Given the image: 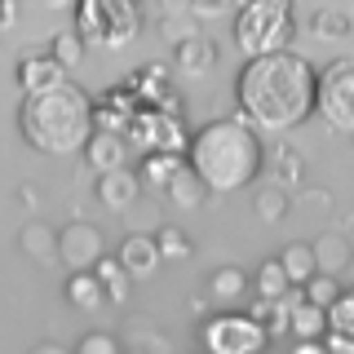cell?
Wrapping results in <instances>:
<instances>
[{
  "label": "cell",
  "instance_id": "obj_36",
  "mask_svg": "<svg viewBox=\"0 0 354 354\" xmlns=\"http://www.w3.org/2000/svg\"><path fill=\"white\" fill-rule=\"evenodd\" d=\"M328 324H332V332H346V337H354V288H346V292H341V301L328 310Z\"/></svg>",
  "mask_w": 354,
  "mask_h": 354
},
{
  "label": "cell",
  "instance_id": "obj_31",
  "mask_svg": "<svg viewBox=\"0 0 354 354\" xmlns=\"http://www.w3.org/2000/svg\"><path fill=\"white\" fill-rule=\"evenodd\" d=\"M160 31H164V40H169V44H182V40L199 36V22L191 14V5H164L160 9Z\"/></svg>",
  "mask_w": 354,
  "mask_h": 354
},
{
  "label": "cell",
  "instance_id": "obj_13",
  "mask_svg": "<svg viewBox=\"0 0 354 354\" xmlns=\"http://www.w3.org/2000/svg\"><path fill=\"white\" fill-rule=\"evenodd\" d=\"M93 195H97V204H102L106 213H129V208L142 199V177L133 173V169L106 173V177H97Z\"/></svg>",
  "mask_w": 354,
  "mask_h": 354
},
{
  "label": "cell",
  "instance_id": "obj_10",
  "mask_svg": "<svg viewBox=\"0 0 354 354\" xmlns=\"http://www.w3.org/2000/svg\"><path fill=\"white\" fill-rule=\"evenodd\" d=\"M142 97L129 88V80H115V84H106L102 88V97L93 102V120H97V133H120L124 138L129 124L142 115Z\"/></svg>",
  "mask_w": 354,
  "mask_h": 354
},
{
  "label": "cell",
  "instance_id": "obj_21",
  "mask_svg": "<svg viewBox=\"0 0 354 354\" xmlns=\"http://www.w3.org/2000/svg\"><path fill=\"white\" fill-rule=\"evenodd\" d=\"M279 266H283V274H288V283H292V288H306V283L319 274V261H315V248H310V239L283 243Z\"/></svg>",
  "mask_w": 354,
  "mask_h": 354
},
{
  "label": "cell",
  "instance_id": "obj_14",
  "mask_svg": "<svg viewBox=\"0 0 354 354\" xmlns=\"http://www.w3.org/2000/svg\"><path fill=\"white\" fill-rule=\"evenodd\" d=\"M221 58V49H217V40L213 36H191V40H182V44H173V71L177 75H208L217 66Z\"/></svg>",
  "mask_w": 354,
  "mask_h": 354
},
{
  "label": "cell",
  "instance_id": "obj_44",
  "mask_svg": "<svg viewBox=\"0 0 354 354\" xmlns=\"http://www.w3.org/2000/svg\"><path fill=\"white\" fill-rule=\"evenodd\" d=\"M124 354H142V350H124Z\"/></svg>",
  "mask_w": 354,
  "mask_h": 354
},
{
  "label": "cell",
  "instance_id": "obj_25",
  "mask_svg": "<svg viewBox=\"0 0 354 354\" xmlns=\"http://www.w3.org/2000/svg\"><path fill=\"white\" fill-rule=\"evenodd\" d=\"M306 27H310V36H319V40H346L354 31V18L337 5H319V9L306 14Z\"/></svg>",
  "mask_w": 354,
  "mask_h": 354
},
{
  "label": "cell",
  "instance_id": "obj_6",
  "mask_svg": "<svg viewBox=\"0 0 354 354\" xmlns=\"http://www.w3.org/2000/svg\"><path fill=\"white\" fill-rule=\"evenodd\" d=\"M199 337H204V354H261L270 346V337L257 328V319L239 315V310H221V315L204 319Z\"/></svg>",
  "mask_w": 354,
  "mask_h": 354
},
{
  "label": "cell",
  "instance_id": "obj_30",
  "mask_svg": "<svg viewBox=\"0 0 354 354\" xmlns=\"http://www.w3.org/2000/svg\"><path fill=\"white\" fill-rule=\"evenodd\" d=\"M44 53H49V58H53V62H58V66H62V71H75V66H80V62H84V53H88V44H84L80 36H75V31H71V27H62V31H53V36H49V49H44Z\"/></svg>",
  "mask_w": 354,
  "mask_h": 354
},
{
  "label": "cell",
  "instance_id": "obj_32",
  "mask_svg": "<svg viewBox=\"0 0 354 354\" xmlns=\"http://www.w3.org/2000/svg\"><path fill=\"white\" fill-rule=\"evenodd\" d=\"M288 292H292V283H288L279 257H266L257 266V297H261V301H283Z\"/></svg>",
  "mask_w": 354,
  "mask_h": 354
},
{
  "label": "cell",
  "instance_id": "obj_41",
  "mask_svg": "<svg viewBox=\"0 0 354 354\" xmlns=\"http://www.w3.org/2000/svg\"><path fill=\"white\" fill-rule=\"evenodd\" d=\"M27 354H75V350H66V346H58V341H36Z\"/></svg>",
  "mask_w": 354,
  "mask_h": 354
},
{
  "label": "cell",
  "instance_id": "obj_9",
  "mask_svg": "<svg viewBox=\"0 0 354 354\" xmlns=\"http://www.w3.org/2000/svg\"><path fill=\"white\" fill-rule=\"evenodd\" d=\"M173 66L169 62H147V66H133L124 75L129 88L142 97V106H164V111H182V93H177V80H173Z\"/></svg>",
  "mask_w": 354,
  "mask_h": 354
},
{
  "label": "cell",
  "instance_id": "obj_15",
  "mask_svg": "<svg viewBox=\"0 0 354 354\" xmlns=\"http://www.w3.org/2000/svg\"><path fill=\"white\" fill-rule=\"evenodd\" d=\"M129 151H133L129 138H120V133H93V142L84 147V164L97 177H106V173L129 169Z\"/></svg>",
  "mask_w": 354,
  "mask_h": 354
},
{
  "label": "cell",
  "instance_id": "obj_43",
  "mask_svg": "<svg viewBox=\"0 0 354 354\" xmlns=\"http://www.w3.org/2000/svg\"><path fill=\"white\" fill-rule=\"evenodd\" d=\"M346 239H350V243H354V221H350V226H346Z\"/></svg>",
  "mask_w": 354,
  "mask_h": 354
},
{
  "label": "cell",
  "instance_id": "obj_35",
  "mask_svg": "<svg viewBox=\"0 0 354 354\" xmlns=\"http://www.w3.org/2000/svg\"><path fill=\"white\" fill-rule=\"evenodd\" d=\"M341 292H346V283H341V279H328V274H315V279L301 288V297H306L310 306H319V310H332V306L341 301Z\"/></svg>",
  "mask_w": 354,
  "mask_h": 354
},
{
  "label": "cell",
  "instance_id": "obj_19",
  "mask_svg": "<svg viewBox=\"0 0 354 354\" xmlns=\"http://www.w3.org/2000/svg\"><path fill=\"white\" fill-rule=\"evenodd\" d=\"M186 169V155H147L142 160V191H151V195H169V186L177 182V173Z\"/></svg>",
  "mask_w": 354,
  "mask_h": 354
},
{
  "label": "cell",
  "instance_id": "obj_20",
  "mask_svg": "<svg viewBox=\"0 0 354 354\" xmlns=\"http://www.w3.org/2000/svg\"><path fill=\"white\" fill-rule=\"evenodd\" d=\"M328 332H332L328 310L310 306L306 297H301V288H292V337L297 341H324Z\"/></svg>",
  "mask_w": 354,
  "mask_h": 354
},
{
  "label": "cell",
  "instance_id": "obj_28",
  "mask_svg": "<svg viewBox=\"0 0 354 354\" xmlns=\"http://www.w3.org/2000/svg\"><path fill=\"white\" fill-rule=\"evenodd\" d=\"M252 213H257L266 226H274V221H283L288 213H292V195L283 191V186H274V182H266L252 191Z\"/></svg>",
  "mask_w": 354,
  "mask_h": 354
},
{
  "label": "cell",
  "instance_id": "obj_37",
  "mask_svg": "<svg viewBox=\"0 0 354 354\" xmlns=\"http://www.w3.org/2000/svg\"><path fill=\"white\" fill-rule=\"evenodd\" d=\"M75 354H124V346H120L111 332H84V337L75 341Z\"/></svg>",
  "mask_w": 354,
  "mask_h": 354
},
{
  "label": "cell",
  "instance_id": "obj_26",
  "mask_svg": "<svg viewBox=\"0 0 354 354\" xmlns=\"http://www.w3.org/2000/svg\"><path fill=\"white\" fill-rule=\"evenodd\" d=\"M270 177H274V186H283L288 195L301 191V186H306V160H301V151L279 147V151L270 155Z\"/></svg>",
  "mask_w": 354,
  "mask_h": 354
},
{
  "label": "cell",
  "instance_id": "obj_11",
  "mask_svg": "<svg viewBox=\"0 0 354 354\" xmlns=\"http://www.w3.org/2000/svg\"><path fill=\"white\" fill-rule=\"evenodd\" d=\"M14 75H18L22 97H44V93H53V88L71 84V80H66V71L49 58V53H27V58L18 62Z\"/></svg>",
  "mask_w": 354,
  "mask_h": 354
},
{
  "label": "cell",
  "instance_id": "obj_34",
  "mask_svg": "<svg viewBox=\"0 0 354 354\" xmlns=\"http://www.w3.org/2000/svg\"><path fill=\"white\" fill-rule=\"evenodd\" d=\"M155 248H160L164 261H191L195 257V243L182 226H160L155 230Z\"/></svg>",
  "mask_w": 354,
  "mask_h": 354
},
{
  "label": "cell",
  "instance_id": "obj_40",
  "mask_svg": "<svg viewBox=\"0 0 354 354\" xmlns=\"http://www.w3.org/2000/svg\"><path fill=\"white\" fill-rule=\"evenodd\" d=\"M18 22V5L14 0H0V31H9Z\"/></svg>",
  "mask_w": 354,
  "mask_h": 354
},
{
  "label": "cell",
  "instance_id": "obj_2",
  "mask_svg": "<svg viewBox=\"0 0 354 354\" xmlns=\"http://www.w3.org/2000/svg\"><path fill=\"white\" fill-rule=\"evenodd\" d=\"M186 164L213 195H235L243 186H252L266 169V147L261 133L243 115H221L208 120L204 129L191 133V151Z\"/></svg>",
  "mask_w": 354,
  "mask_h": 354
},
{
  "label": "cell",
  "instance_id": "obj_12",
  "mask_svg": "<svg viewBox=\"0 0 354 354\" xmlns=\"http://www.w3.org/2000/svg\"><path fill=\"white\" fill-rule=\"evenodd\" d=\"M18 248H22V257H31L36 266H58L62 261V230H53L49 221L36 217L18 230Z\"/></svg>",
  "mask_w": 354,
  "mask_h": 354
},
{
  "label": "cell",
  "instance_id": "obj_27",
  "mask_svg": "<svg viewBox=\"0 0 354 354\" xmlns=\"http://www.w3.org/2000/svg\"><path fill=\"white\" fill-rule=\"evenodd\" d=\"M66 301L75 310H84V315H97V310L106 306V292H102V283H97V274L93 270L71 274V279H66Z\"/></svg>",
  "mask_w": 354,
  "mask_h": 354
},
{
  "label": "cell",
  "instance_id": "obj_3",
  "mask_svg": "<svg viewBox=\"0 0 354 354\" xmlns=\"http://www.w3.org/2000/svg\"><path fill=\"white\" fill-rule=\"evenodd\" d=\"M18 133L40 155H84V147L97 133L93 97L80 84H62L44 97H22Z\"/></svg>",
  "mask_w": 354,
  "mask_h": 354
},
{
  "label": "cell",
  "instance_id": "obj_39",
  "mask_svg": "<svg viewBox=\"0 0 354 354\" xmlns=\"http://www.w3.org/2000/svg\"><path fill=\"white\" fill-rule=\"evenodd\" d=\"M324 346H328V354H354V337H346V332H328Z\"/></svg>",
  "mask_w": 354,
  "mask_h": 354
},
{
  "label": "cell",
  "instance_id": "obj_7",
  "mask_svg": "<svg viewBox=\"0 0 354 354\" xmlns=\"http://www.w3.org/2000/svg\"><path fill=\"white\" fill-rule=\"evenodd\" d=\"M319 115L328 129L354 138V58H332L319 71Z\"/></svg>",
  "mask_w": 354,
  "mask_h": 354
},
{
  "label": "cell",
  "instance_id": "obj_8",
  "mask_svg": "<svg viewBox=\"0 0 354 354\" xmlns=\"http://www.w3.org/2000/svg\"><path fill=\"white\" fill-rule=\"evenodd\" d=\"M102 257H106V235L93 226V221L75 217L71 226H62V266H66L71 274L93 270Z\"/></svg>",
  "mask_w": 354,
  "mask_h": 354
},
{
  "label": "cell",
  "instance_id": "obj_42",
  "mask_svg": "<svg viewBox=\"0 0 354 354\" xmlns=\"http://www.w3.org/2000/svg\"><path fill=\"white\" fill-rule=\"evenodd\" d=\"M292 354H328V346H324V341H297Z\"/></svg>",
  "mask_w": 354,
  "mask_h": 354
},
{
  "label": "cell",
  "instance_id": "obj_4",
  "mask_svg": "<svg viewBox=\"0 0 354 354\" xmlns=\"http://www.w3.org/2000/svg\"><path fill=\"white\" fill-rule=\"evenodd\" d=\"M230 22H235V49L248 62L288 53L297 40V9L288 0H248Z\"/></svg>",
  "mask_w": 354,
  "mask_h": 354
},
{
  "label": "cell",
  "instance_id": "obj_23",
  "mask_svg": "<svg viewBox=\"0 0 354 354\" xmlns=\"http://www.w3.org/2000/svg\"><path fill=\"white\" fill-rule=\"evenodd\" d=\"M248 319H257V328L266 332V337H283V332H292V292L283 297V301H252L248 306Z\"/></svg>",
  "mask_w": 354,
  "mask_h": 354
},
{
  "label": "cell",
  "instance_id": "obj_45",
  "mask_svg": "<svg viewBox=\"0 0 354 354\" xmlns=\"http://www.w3.org/2000/svg\"><path fill=\"white\" fill-rule=\"evenodd\" d=\"M0 58H5V44H0Z\"/></svg>",
  "mask_w": 354,
  "mask_h": 354
},
{
  "label": "cell",
  "instance_id": "obj_33",
  "mask_svg": "<svg viewBox=\"0 0 354 354\" xmlns=\"http://www.w3.org/2000/svg\"><path fill=\"white\" fill-rule=\"evenodd\" d=\"M208 292H213L217 301H239V297L248 292V274H243L239 266H217V270L208 274Z\"/></svg>",
  "mask_w": 354,
  "mask_h": 354
},
{
  "label": "cell",
  "instance_id": "obj_29",
  "mask_svg": "<svg viewBox=\"0 0 354 354\" xmlns=\"http://www.w3.org/2000/svg\"><path fill=\"white\" fill-rule=\"evenodd\" d=\"M164 199H169L177 213H191V208H199V204L208 199V186L199 182V177L191 173V164H186V169L177 173V182L169 186V195H164Z\"/></svg>",
  "mask_w": 354,
  "mask_h": 354
},
{
  "label": "cell",
  "instance_id": "obj_5",
  "mask_svg": "<svg viewBox=\"0 0 354 354\" xmlns=\"http://www.w3.org/2000/svg\"><path fill=\"white\" fill-rule=\"evenodd\" d=\"M124 138L142 160H147V155H186L191 151V133H186L182 111H164V106H147L129 124Z\"/></svg>",
  "mask_w": 354,
  "mask_h": 354
},
{
  "label": "cell",
  "instance_id": "obj_24",
  "mask_svg": "<svg viewBox=\"0 0 354 354\" xmlns=\"http://www.w3.org/2000/svg\"><path fill=\"white\" fill-rule=\"evenodd\" d=\"M71 31L84 44H102L106 40V0H80L71 9Z\"/></svg>",
  "mask_w": 354,
  "mask_h": 354
},
{
  "label": "cell",
  "instance_id": "obj_22",
  "mask_svg": "<svg viewBox=\"0 0 354 354\" xmlns=\"http://www.w3.org/2000/svg\"><path fill=\"white\" fill-rule=\"evenodd\" d=\"M93 274H97V283H102V292H106L111 306H129V297H133V274L120 266L115 252H106V257L93 266Z\"/></svg>",
  "mask_w": 354,
  "mask_h": 354
},
{
  "label": "cell",
  "instance_id": "obj_16",
  "mask_svg": "<svg viewBox=\"0 0 354 354\" xmlns=\"http://www.w3.org/2000/svg\"><path fill=\"white\" fill-rule=\"evenodd\" d=\"M115 257L133 274V283H138V279H151V274L164 266L160 248H155V235H124V243L115 248Z\"/></svg>",
  "mask_w": 354,
  "mask_h": 354
},
{
  "label": "cell",
  "instance_id": "obj_1",
  "mask_svg": "<svg viewBox=\"0 0 354 354\" xmlns=\"http://www.w3.org/2000/svg\"><path fill=\"white\" fill-rule=\"evenodd\" d=\"M235 97H239V115L257 133L301 129L319 111V66L297 49L243 62Z\"/></svg>",
  "mask_w": 354,
  "mask_h": 354
},
{
  "label": "cell",
  "instance_id": "obj_17",
  "mask_svg": "<svg viewBox=\"0 0 354 354\" xmlns=\"http://www.w3.org/2000/svg\"><path fill=\"white\" fill-rule=\"evenodd\" d=\"M310 248H315L319 274H328V279H341L354 261V243L346 239V230H324L319 239H310Z\"/></svg>",
  "mask_w": 354,
  "mask_h": 354
},
{
  "label": "cell",
  "instance_id": "obj_38",
  "mask_svg": "<svg viewBox=\"0 0 354 354\" xmlns=\"http://www.w3.org/2000/svg\"><path fill=\"white\" fill-rule=\"evenodd\" d=\"M191 14H195V22H199V18H221V14L235 18V9H230L226 0H191Z\"/></svg>",
  "mask_w": 354,
  "mask_h": 354
},
{
  "label": "cell",
  "instance_id": "obj_18",
  "mask_svg": "<svg viewBox=\"0 0 354 354\" xmlns=\"http://www.w3.org/2000/svg\"><path fill=\"white\" fill-rule=\"evenodd\" d=\"M142 31V9L133 0H106V40L102 49H129Z\"/></svg>",
  "mask_w": 354,
  "mask_h": 354
}]
</instances>
